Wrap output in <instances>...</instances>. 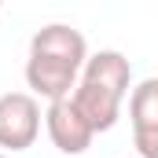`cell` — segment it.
<instances>
[{
	"label": "cell",
	"instance_id": "8992f818",
	"mask_svg": "<svg viewBox=\"0 0 158 158\" xmlns=\"http://www.w3.org/2000/svg\"><path fill=\"white\" fill-rule=\"evenodd\" d=\"M74 103H77V110L85 114V121L96 129V132H110L121 118V96H114L110 88H103V85H92V81H77V88H74Z\"/></svg>",
	"mask_w": 158,
	"mask_h": 158
},
{
	"label": "cell",
	"instance_id": "6da1fadb",
	"mask_svg": "<svg viewBox=\"0 0 158 158\" xmlns=\"http://www.w3.org/2000/svg\"><path fill=\"white\" fill-rule=\"evenodd\" d=\"M40 103L30 92H4L0 96V147L4 151H30L40 136Z\"/></svg>",
	"mask_w": 158,
	"mask_h": 158
},
{
	"label": "cell",
	"instance_id": "52a82bcc",
	"mask_svg": "<svg viewBox=\"0 0 158 158\" xmlns=\"http://www.w3.org/2000/svg\"><path fill=\"white\" fill-rule=\"evenodd\" d=\"M81 81H92V85H103V88H110L114 96H129V88H132V66H129V59L114 52V48H103V52H96V55H88V63H85V70H81Z\"/></svg>",
	"mask_w": 158,
	"mask_h": 158
},
{
	"label": "cell",
	"instance_id": "3957f363",
	"mask_svg": "<svg viewBox=\"0 0 158 158\" xmlns=\"http://www.w3.org/2000/svg\"><path fill=\"white\" fill-rule=\"evenodd\" d=\"M30 55H40V59L85 70V63H88V40H85L81 30L66 26V22H48V26H40L30 37Z\"/></svg>",
	"mask_w": 158,
	"mask_h": 158
},
{
	"label": "cell",
	"instance_id": "7a4b0ae2",
	"mask_svg": "<svg viewBox=\"0 0 158 158\" xmlns=\"http://www.w3.org/2000/svg\"><path fill=\"white\" fill-rule=\"evenodd\" d=\"M44 129H48V140L55 143V151H63V155H85L92 147V140H96V129L85 121L74 96H66L59 103H48Z\"/></svg>",
	"mask_w": 158,
	"mask_h": 158
},
{
	"label": "cell",
	"instance_id": "277c9868",
	"mask_svg": "<svg viewBox=\"0 0 158 158\" xmlns=\"http://www.w3.org/2000/svg\"><path fill=\"white\" fill-rule=\"evenodd\" d=\"M129 121L140 158H158V77H143L129 92Z\"/></svg>",
	"mask_w": 158,
	"mask_h": 158
},
{
	"label": "cell",
	"instance_id": "5b68a950",
	"mask_svg": "<svg viewBox=\"0 0 158 158\" xmlns=\"http://www.w3.org/2000/svg\"><path fill=\"white\" fill-rule=\"evenodd\" d=\"M77 81H81V70H74V66L52 63V59H40V55H30V59H26L30 96H40V99H48V103H59V99L74 96Z\"/></svg>",
	"mask_w": 158,
	"mask_h": 158
},
{
	"label": "cell",
	"instance_id": "ba28073f",
	"mask_svg": "<svg viewBox=\"0 0 158 158\" xmlns=\"http://www.w3.org/2000/svg\"><path fill=\"white\" fill-rule=\"evenodd\" d=\"M0 158H7V155H0Z\"/></svg>",
	"mask_w": 158,
	"mask_h": 158
}]
</instances>
